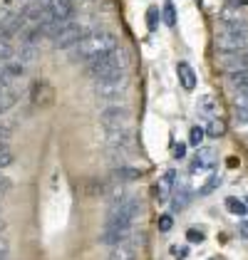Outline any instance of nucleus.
Returning <instances> with one entry per match:
<instances>
[{"mask_svg":"<svg viewBox=\"0 0 248 260\" xmlns=\"http://www.w3.org/2000/svg\"><path fill=\"white\" fill-rule=\"evenodd\" d=\"M219 186H221V176H219V174H211L206 183L199 188V196H208V193H213Z\"/></svg>","mask_w":248,"mask_h":260,"instance_id":"nucleus-27","label":"nucleus"},{"mask_svg":"<svg viewBox=\"0 0 248 260\" xmlns=\"http://www.w3.org/2000/svg\"><path fill=\"white\" fill-rule=\"evenodd\" d=\"M129 196L127 193V186H124L122 181L119 183H114V186H109V193H107V201H109V206H114V203H119Z\"/></svg>","mask_w":248,"mask_h":260,"instance_id":"nucleus-21","label":"nucleus"},{"mask_svg":"<svg viewBox=\"0 0 248 260\" xmlns=\"http://www.w3.org/2000/svg\"><path fill=\"white\" fill-rule=\"evenodd\" d=\"M226 87L238 92H248V70H228L226 72Z\"/></svg>","mask_w":248,"mask_h":260,"instance_id":"nucleus-13","label":"nucleus"},{"mask_svg":"<svg viewBox=\"0 0 248 260\" xmlns=\"http://www.w3.org/2000/svg\"><path fill=\"white\" fill-rule=\"evenodd\" d=\"M191 174H204V171H213V159H211V154L208 151H199L196 154V159L191 161V169H189Z\"/></svg>","mask_w":248,"mask_h":260,"instance_id":"nucleus-17","label":"nucleus"},{"mask_svg":"<svg viewBox=\"0 0 248 260\" xmlns=\"http://www.w3.org/2000/svg\"><path fill=\"white\" fill-rule=\"evenodd\" d=\"M0 67H3V72L10 80H20V77H25V72H27V67H25L22 60H8V62H3Z\"/></svg>","mask_w":248,"mask_h":260,"instance_id":"nucleus-18","label":"nucleus"},{"mask_svg":"<svg viewBox=\"0 0 248 260\" xmlns=\"http://www.w3.org/2000/svg\"><path fill=\"white\" fill-rule=\"evenodd\" d=\"M104 139H107V144L112 149L119 151V149H129L134 144V134H132V129L127 124H119V126H107L104 129Z\"/></svg>","mask_w":248,"mask_h":260,"instance_id":"nucleus-8","label":"nucleus"},{"mask_svg":"<svg viewBox=\"0 0 248 260\" xmlns=\"http://www.w3.org/2000/svg\"><path fill=\"white\" fill-rule=\"evenodd\" d=\"M139 216H142V201L134 199V196H127L124 201L109 206V216H107V225L104 228H119V225L134 228Z\"/></svg>","mask_w":248,"mask_h":260,"instance_id":"nucleus-4","label":"nucleus"},{"mask_svg":"<svg viewBox=\"0 0 248 260\" xmlns=\"http://www.w3.org/2000/svg\"><path fill=\"white\" fill-rule=\"evenodd\" d=\"M171 225H174V218H171L169 213L159 218V231H162V233H169V231H171Z\"/></svg>","mask_w":248,"mask_h":260,"instance_id":"nucleus-33","label":"nucleus"},{"mask_svg":"<svg viewBox=\"0 0 248 260\" xmlns=\"http://www.w3.org/2000/svg\"><path fill=\"white\" fill-rule=\"evenodd\" d=\"M10 191H13V181L8 179V176H0V199L5 193H10Z\"/></svg>","mask_w":248,"mask_h":260,"instance_id":"nucleus-34","label":"nucleus"},{"mask_svg":"<svg viewBox=\"0 0 248 260\" xmlns=\"http://www.w3.org/2000/svg\"><path fill=\"white\" fill-rule=\"evenodd\" d=\"M171 255H174V258H186V255H189V250H186V248H176V245H174V248H171Z\"/></svg>","mask_w":248,"mask_h":260,"instance_id":"nucleus-38","label":"nucleus"},{"mask_svg":"<svg viewBox=\"0 0 248 260\" xmlns=\"http://www.w3.org/2000/svg\"><path fill=\"white\" fill-rule=\"evenodd\" d=\"M20 100V92L15 87H8V89H0V114L10 112Z\"/></svg>","mask_w":248,"mask_h":260,"instance_id":"nucleus-16","label":"nucleus"},{"mask_svg":"<svg viewBox=\"0 0 248 260\" xmlns=\"http://www.w3.org/2000/svg\"><path fill=\"white\" fill-rule=\"evenodd\" d=\"M248 47V22H224L216 32L219 52H238Z\"/></svg>","mask_w":248,"mask_h":260,"instance_id":"nucleus-3","label":"nucleus"},{"mask_svg":"<svg viewBox=\"0 0 248 260\" xmlns=\"http://www.w3.org/2000/svg\"><path fill=\"white\" fill-rule=\"evenodd\" d=\"M246 206H248V199H246Z\"/></svg>","mask_w":248,"mask_h":260,"instance_id":"nucleus-41","label":"nucleus"},{"mask_svg":"<svg viewBox=\"0 0 248 260\" xmlns=\"http://www.w3.org/2000/svg\"><path fill=\"white\" fill-rule=\"evenodd\" d=\"M117 47H119V38L112 30H92L89 35H84L82 40L70 50V60L84 64V62L102 57V55L117 50Z\"/></svg>","mask_w":248,"mask_h":260,"instance_id":"nucleus-1","label":"nucleus"},{"mask_svg":"<svg viewBox=\"0 0 248 260\" xmlns=\"http://www.w3.org/2000/svg\"><path fill=\"white\" fill-rule=\"evenodd\" d=\"M191 196H194V193H191V188H189V186H186V183H174V191H171V208H174V211H184L186 206H189V203H191Z\"/></svg>","mask_w":248,"mask_h":260,"instance_id":"nucleus-11","label":"nucleus"},{"mask_svg":"<svg viewBox=\"0 0 248 260\" xmlns=\"http://www.w3.org/2000/svg\"><path fill=\"white\" fill-rule=\"evenodd\" d=\"M146 25H149L151 32L159 27V8H149V10H146Z\"/></svg>","mask_w":248,"mask_h":260,"instance_id":"nucleus-30","label":"nucleus"},{"mask_svg":"<svg viewBox=\"0 0 248 260\" xmlns=\"http://www.w3.org/2000/svg\"><path fill=\"white\" fill-rule=\"evenodd\" d=\"M238 236H241V238H248V220H241V223H238Z\"/></svg>","mask_w":248,"mask_h":260,"instance_id":"nucleus-39","label":"nucleus"},{"mask_svg":"<svg viewBox=\"0 0 248 260\" xmlns=\"http://www.w3.org/2000/svg\"><path fill=\"white\" fill-rule=\"evenodd\" d=\"M129 92V77H112V80H97L95 82V94L104 102H119Z\"/></svg>","mask_w":248,"mask_h":260,"instance_id":"nucleus-6","label":"nucleus"},{"mask_svg":"<svg viewBox=\"0 0 248 260\" xmlns=\"http://www.w3.org/2000/svg\"><path fill=\"white\" fill-rule=\"evenodd\" d=\"M38 57V45H25V42H20V60L27 64V62H33Z\"/></svg>","mask_w":248,"mask_h":260,"instance_id":"nucleus-29","label":"nucleus"},{"mask_svg":"<svg viewBox=\"0 0 248 260\" xmlns=\"http://www.w3.org/2000/svg\"><path fill=\"white\" fill-rule=\"evenodd\" d=\"M199 112H201L204 117H208V119L216 114V102H213V97H211V94L201 97V102H199Z\"/></svg>","mask_w":248,"mask_h":260,"instance_id":"nucleus-26","label":"nucleus"},{"mask_svg":"<svg viewBox=\"0 0 248 260\" xmlns=\"http://www.w3.org/2000/svg\"><path fill=\"white\" fill-rule=\"evenodd\" d=\"M137 255H139V238L134 233L122 243L112 245L109 250V260H137Z\"/></svg>","mask_w":248,"mask_h":260,"instance_id":"nucleus-9","label":"nucleus"},{"mask_svg":"<svg viewBox=\"0 0 248 260\" xmlns=\"http://www.w3.org/2000/svg\"><path fill=\"white\" fill-rule=\"evenodd\" d=\"M5 231H8V223H5V220L0 218V236H3V233H5Z\"/></svg>","mask_w":248,"mask_h":260,"instance_id":"nucleus-40","label":"nucleus"},{"mask_svg":"<svg viewBox=\"0 0 248 260\" xmlns=\"http://www.w3.org/2000/svg\"><path fill=\"white\" fill-rule=\"evenodd\" d=\"M162 15H164V22L166 27H176V8H174V3L171 0H164V8H162Z\"/></svg>","mask_w":248,"mask_h":260,"instance_id":"nucleus-25","label":"nucleus"},{"mask_svg":"<svg viewBox=\"0 0 248 260\" xmlns=\"http://www.w3.org/2000/svg\"><path fill=\"white\" fill-rule=\"evenodd\" d=\"M204 238H206V236H204V231H199V228H189V231H186V240H189V243H204Z\"/></svg>","mask_w":248,"mask_h":260,"instance_id":"nucleus-31","label":"nucleus"},{"mask_svg":"<svg viewBox=\"0 0 248 260\" xmlns=\"http://www.w3.org/2000/svg\"><path fill=\"white\" fill-rule=\"evenodd\" d=\"M204 137H206V132H204V126H191V132H189V146H201L204 144Z\"/></svg>","mask_w":248,"mask_h":260,"instance_id":"nucleus-28","label":"nucleus"},{"mask_svg":"<svg viewBox=\"0 0 248 260\" xmlns=\"http://www.w3.org/2000/svg\"><path fill=\"white\" fill-rule=\"evenodd\" d=\"M226 211L231 213V216H246L248 213V206H246V201H241V199H236V196H228L226 201Z\"/></svg>","mask_w":248,"mask_h":260,"instance_id":"nucleus-20","label":"nucleus"},{"mask_svg":"<svg viewBox=\"0 0 248 260\" xmlns=\"http://www.w3.org/2000/svg\"><path fill=\"white\" fill-rule=\"evenodd\" d=\"M8 258H10V243H8V238H0V260Z\"/></svg>","mask_w":248,"mask_h":260,"instance_id":"nucleus-36","label":"nucleus"},{"mask_svg":"<svg viewBox=\"0 0 248 260\" xmlns=\"http://www.w3.org/2000/svg\"><path fill=\"white\" fill-rule=\"evenodd\" d=\"M174 183H176V171H174V169H169L164 176L159 179V183H157V199H159V203H166V201L171 199Z\"/></svg>","mask_w":248,"mask_h":260,"instance_id":"nucleus-12","label":"nucleus"},{"mask_svg":"<svg viewBox=\"0 0 248 260\" xmlns=\"http://www.w3.org/2000/svg\"><path fill=\"white\" fill-rule=\"evenodd\" d=\"M30 97H33V104L35 107H45L50 102V84L47 82H35L30 87Z\"/></svg>","mask_w":248,"mask_h":260,"instance_id":"nucleus-15","label":"nucleus"},{"mask_svg":"<svg viewBox=\"0 0 248 260\" xmlns=\"http://www.w3.org/2000/svg\"><path fill=\"white\" fill-rule=\"evenodd\" d=\"M0 208H3V206H0Z\"/></svg>","mask_w":248,"mask_h":260,"instance_id":"nucleus-42","label":"nucleus"},{"mask_svg":"<svg viewBox=\"0 0 248 260\" xmlns=\"http://www.w3.org/2000/svg\"><path fill=\"white\" fill-rule=\"evenodd\" d=\"M219 62L224 64V70H248V47L238 52H219Z\"/></svg>","mask_w":248,"mask_h":260,"instance_id":"nucleus-10","label":"nucleus"},{"mask_svg":"<svg viewBox=\"0 0 248 260\" xmlns=\"http://www.w3.org/2000/svg\"><path fill=\"white\" fill-rule=\"evenodd\" d=\"M112 176L117 181H122V183H129V181H137L142 176V171L139 169H134V166H117L114 171H112Z\"/></svg>","mask_w":248,"mask_h":260,"instance_id":"nucleus-19","label":"nucleus"},{"mask_svg":"<svg viewBox=\"0 0 248 260\" xmlns=\"http://www.w3.org/2000/svg\"><path fill=\"white\" fill-rule=\"evenodd\" d=\"M8 87H13V80L3 72V67H0V89H8Z\"/></svg>","mask_w":248,"mask_h":260,"instance_id":"nucleus-37","label":"nucleus"},{"mask_svg":"<svg viewBox=\"0 0 248 260\" xmlns=\"http://www.w3.org/2000/svg\"><path fill=\"white\" fill-rule=\"evenodd\" d=\"M127 67H129V55L124 52L122 47L107 52L102 57H95V60L84 62V72L95 82L112 80V77H124L127 75Z\"/></svg>","mask_w":248,"mask_h":260,"instance_id":"nucleus-2","label":"nucleus"},{"mask_svg":"<svg viewBox=\"0 0 248 260\" xmlns=\"http://www.w3.org/2000/svg\"><path fill=\"white\" fill-rule=\"evenodd\" d=\"M204 132H206V137H211V139H219V137H224V134H226V126H224V121L221 119L211 117Z\"/></svg>","mask_w":248,"mask_h":260,"instance_id":"nucleus-22","label":"nucleus"},{"mask_svg":"<svg viewBox=\"0 0 248 260\" xmlns=\"http://www.w3.org/2000/svg\"><path fill=\"white\" fill-rule=\"evenodd\" d=\"M176 77L181 82V87H184L186 92H194L196 89V72H194V67L189 64V62H179L176 64Z\"/></svg>","mask_w":248,"mask_h":260,"instance_id":"nucleus-14","label":"nucleus"},{"mask_svg":"<svg viewBox=\"0 0 248 260\" xmlns=\"http://www.w3.org/2000/svg\"><path fill=\"white\" fill-rule=\"evenodd\" d=\"M132 119V109L127 104H119V102H109L104 109H100V124L104 129L107 126H119V124H127Z\"/></svg>","mask_w":248,"mask_h":260,"instance_id":"nucleus-7","label":"nucleus"},{"mask_svg":"<svg viewBox=\"0 0 248 260\" xmlns=\"http://www.w3.org/2000/svg\"><path fill=\"white\" fill-rule=\"evenodd\" d=\"M15 57V45L13 40H8V38H0V64L8 60H13Z\"/></svg>","mask_w":248,"mask_h":260,"instance_id":"nucleus-24","label":"nucleus"},{"mask_svg":"<svg viewBox=\"0 0 248 260\" xmlns=\"http://www.w3.org/2000/svg\"><path fill=\"white\" fill-rule=\"evenodd\" d=\"M171 156H174V159H184V156H186V144L176 141V144L171 146Z\"/></svg>","mask_w":248,"mask_h":260,"instance_id":"nucleus-32","label":"nucleus"},{"mask_svg":"<svg viewBox=\"0 0 248 260\" xmlns=\"http://www.w3.org/2000/svg\"><path fill=\"white\" fill-rule=\"evenodd\" d=\"M10 139H13V129L0 121V144H3V141H10Z\"/></svg>","mask_w":248,"mask_h":260,"instance_id":"nucleus-35","label":"nucleus"},{"mask_svg":"<svg viewBox=\"0 0 248 260\" xmlns=\"http://www.w3.org/2000/svg\"><path fill=\"white\" fill-rule=\"evenodd\" d=\"M92 30H95V27H87V25H82V22H77V20H67L55 30L52 45H55L57 50H72V47L82 40L84 35H89Z\"/></svg>","mask_w":248,"mask_h":260,"instance_id":"nucleus-5","label":"nucleus"},{"mask_svg":"<svg viewBox=\"0 0 248 260\" xmlns=\"http://www.w3.org/2000/svg\"><path fill=\"white\" fill-rule=\"evenodd\" d=\"M13 164H15V154H13V149L8 146V141H3V144H0V171L8 169V166H13Z\"/></svg>","mask_w":248,"mask_h":260,"instance_id":"nucleus-23","label":"nucleus"}]
</instances>
